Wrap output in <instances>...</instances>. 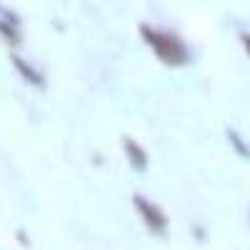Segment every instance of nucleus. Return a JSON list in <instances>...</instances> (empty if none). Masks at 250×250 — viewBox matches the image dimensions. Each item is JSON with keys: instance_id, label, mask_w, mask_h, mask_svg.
Here are the masks:
<instances>
[{"instance_id": "4", "label": "nucleus", "mask_w": 250, "mask_h": 250, "mask_svg": "<svg viewBox=\"0 0 250 250\" xmlns=\"http://www.w3.org/2000/svg\"><path fill=\"white\" fill-rule=\"evenodd\" d=\"M13 65L18 68V73L23 75L25 80L35 83V85H43V80H40V75H38V73H35V70H33L30 65H28V62H25L23 58H20V55H13Z\"/></svg>"}, {"instance_id": "5", "label": "nucleus", "mask_w": 250, "mask_h": 250, "mask_svg": "<svg viewBox=\"0 0 250 250\" xmlns=\"http://www.w3.org/2000/svg\"><path fill=\"white\" fill-rule=\"evenodd\" d=\"M228 138H230V143L235 145V150H238L243 158H250V145H248L245 140H240V135H238L235 130H228Z\"/></svg>"}, {"instance_id": "2", "label": "nucleus", "mask_w": 250, "mask_h": 250, "mask_svg": "<svg viewBox=\"0 0 250 250\" xmlns=\"http://www.w3.org/2000/svg\"><path fill=\"white\" fill-rule=\"evenodd\" d=\"M133 203L138 208V215L145 220V225H148V230L158 233V235H165V230H168V218H165V213L160 210V208L153 205L150 200H145L143 195H135Z\"/></svg>"}, {"instance_id": "3", "label": "nucleus", "mask_w": 250, "mask_h": 250, "mask_svg": "<svg viewBox=\"0 0 250 250\" xmlns=\"http://www.w3.org/2000/svg\"><path fill=\"white\" fill-rule=\"evenodd\" d=\"M123 145H125V153H128V158H130L135 170H145V168H148V155H145V150L140 148L133 138H125Z\"/></svg>"}, {"instance_id": "7", "label": "nucleus", "mask_w": 250, "mask_h": 250, "mask_svg": "<svg viewBox=\"0 0 250 250\" xmlns=\"http://www.w3.org/2000/svg\"><path fill=\"white\" fill-rule=\"evenodd\" d=\"M240 43L245 45V50H248V55H250V33H240Z\"/></svg>"}, {"instance_id": "6", "label": "nucleus", "mask_w": 250, "mask_h": 250, "mask_svg": "<svg viewBox=\"0 0 250 250\" xmlns=\"http://www.w3.org/2000/svg\"><path fill=\"white\" fill-rule=\"evenodd\" d=\"M0 33H3V35L10 40V43H18V33H15V30H13L8 23H0Z\"/></svg>"}, {"instance_id": "1", "label": "nucleus", "mask_w": 250, "mask_h": 250, "mask_svg": "<svg viewBox=\"0 0 250 250\" xmlns=\"http://www.w3.org/2000/svg\"><path fill=\"white\" fill-rule=\"evenodd\" d=\"M140 33H143V38L150 43V48L155 50V55H158L163 62H168V65H183V62L188 60V50H185V45L180 43L175 35L153 30V28H148V25H143Z\"/></svg>"}]
</instances>
